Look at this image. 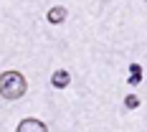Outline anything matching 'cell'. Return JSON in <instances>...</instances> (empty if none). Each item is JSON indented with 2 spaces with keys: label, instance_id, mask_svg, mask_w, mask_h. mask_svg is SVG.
Here are the masks:
<instances>
[{
  "label": "cell",
  "instance_id": "1",
  "mask_svg": "<svg viewBox=\"0 0 147 132\" xmlns=\"http://www.w3.org/2000/svg\"><path fill=\"white\" fill-rule=\"evenodd\" d=\"M28 89V81L20 71H5L0 74V97L3 99H20Z\"/></svg>",
  "mask_w": 147,
  "mask_h": 132
},
{
  "label": "cell",
  "instance_id": "2",
  "mask_svg": "<svg viewBox=\"0 0 147 132\" xmlns=\"http://www.w3.org/2000/svg\"><path fill=\"white\" fill-rule=\"evenodd\" d=\"M15 132H48V127H46L41 119L28 117V119H23V122L18 125V130H15Z\"/></svg>",
  "mask_w": 147,
  "mask_h": 132
},
{
  "label": "cell",
  "instance_id": "3",
  "mask_svg": "<svg viewBox=\"0 0 147 132\" xmlns=\"http://www.w3.org/2000/svg\"><path fill=\"white\" fill-rule=\"evenodd\" d=\"M69 81H71V74H69V71H63V69H59V71H53V74H51V87H56V89L69 87Z\"/></svg>",
  "mask_w": 147,
  "mask_h": 132
},
{
  "label": "cell",
  "instance_id": "4",
  "mask_svg": "<svg viewBox=\"0 0 147 132\" xmlns=\"http://www.w3.org/2000/svg\"><path fill=\"white\" fill-rule=\"evenodd\" d=\"M63 20H66V8L56 5V8H51V10H48V23L59 26V23H63Z\"/></svg>",
  "mask_w": 147,
  "mask_h": 132
},
{
  "label": "cell",
  "instance_id": "5",
  "mask_svg": "<svg viewBox=\"0 0 147 132\" xmlns=\"http://www.w3.org/2000/svg\"><path fill=\"white\" fill-rule=\"evenodd\" d=\"M129 71H132L129 84H132V87H137V84L142 81V66H140V64H132V66H129Z\"/></svg>",
  "mask_w": 147,
  "mask_h": 132
},
{
  "label": "cell",
  "instance_id": "6",
  "mask_svg": "<svg viewBox=\"0 0 147 132\" xmlns=\"http://www.w3.org/2000/svg\"><path fill=\"white\" fill-rule=\"evenodd\" d=\"M124 107H127V109H137V107H140V99H137L134 94H129V97H124Z\"/></svg>",
  "mask_w": 147,
  "mask_h": 132
}]
</instances>
